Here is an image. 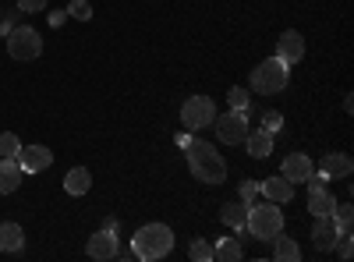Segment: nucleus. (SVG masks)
I'll return each instance as SVG.
<instances>
[{"mask_svg": "<svg viewBox=\"0 0 354 262\" xmlns=\"http://www.w3.org/2000/svg\"><path fill=\"white\" fill-rule=\"evenodd\" d=\"M85 252H88V259H100V262L113 259V255H117V230H106V227L96 230V234L88 238Z\"/></svg>", "mask_w": 354, "mask_h": 262, "instance_id": "9d476101", "label": "nucleus"}, {"mask_svg": "<svg viewBox=\"0 0 354 262\" xmlns=\"http://www.w3.org/2000/svg\"><path fill=\"white\" fill-rule=\"evenodd\" d=\"M259 191L266 195V202H277V206H287V202L294 198V185L283 178V174H280V178H266L259 185Z\"/></svg>", "mask_w": 354, "mask_h": 262, "instance_id": "ddd939ff", "label": "nucleus"}, {"mask_svg": "<svg viewBox=\"0 0 354 262\" xmlns=\"http://www.w3.org/2000/svg\"><path fill=\"white\" fill-rule=\"evenodd\" d=\"M273 259H277V262H298V259H301L298 241H294V238H283V234H277V238H273Z\"/></svg>", "mask_w": 354, "mask_h": 262, "instance_id": "412c9836", "label": "nucleus"}, {"mask_svg": "<svg viewBox=\"0 0 354 262\" xmlns=\"http://www.w3.org/2000/svg\"><path fill=\"white\" fill-rule=\"evenodd\" d=\"M312 170H315V167H312V160H308L305 153H290V156L283 160V170H280V174H283L290 185H301V181L312 178Z\"/></svg>", "mask_w": 354, "mask_h": 262, "instance_id": "f8f14e48", "label": "nucleus"}, {"mask_svg": "<svg viewBox=\"0 0 354 262\" xmlns=\"http://www.w3.org/2000/svg\"><path fill=\"white\" fill-rule=\"evenodd\" d=\"M245 145H248V153H252L255 160H266V156L273 153V135H270V131H248Z\"/></svg>", "mask_w": 354, "mask_h": 262, "instance_id": "aec40b11", "label": "nucleus"}, {"mask_svg": "<svg viewBox=\"0 0 354 262\" xmlns=\"http://www.w3.org/2000/svg\"><path fill=\"white\" fill-rule=\"evenodd\" d=\"M170 252H174V230L167 223H145V227L135 230V238H131V255L135 259L156 262Z\"/></svg>", "mask_w": 354, "mask_h": 262, "instance_id": "f03ea898", "label": "nucleus"}, {"mask_svg": "<svg viewBox=\"0 0 354 262\" xmlns=\"http://www.w3.org/2000/svg\"><path fill=\"white\" fill-rule=\"evenodd\" d=\"M333 206H337L333 191H326V188H308V213H312V216H330Z\"/></svg>", "mask_w": 354, "mask_h": 262, "instance_id": "dca6fc26", "label": "nucleus"}, {"mask_svg": "<svg viewBox=\"0 0 354 262\" xmlns=\"http://www.w3.org/2000/svg\"><path fill=\"white\" fill-rule=\"evenodd\" d=\"M68 18L88 21V18H93V4H88V0H71V4H68Z\"/></svg>", "mask_w": 354, "mask_h": 262, "instance_id": "a878e982", "label": "nucleus"}, {"mask_svg": "<svg viewBox=\"0 0 354 262\" xmlns=\"http://www.w3.org/2000/svg\"><path fill=\"white\" fill-rule=\"evenodd\" d=\"M277 57H280L287 68L298 64V61H305V36L294 32V28H287V32L277 39Z\"/></svg>", "mask_w": 354, "mask_h": 262, "instance_id": "6e6552de", "label": "nucleus"}, {"mask_svg": "<svg viewBox=\"0 0 354 262\" xmlns=\"http://www.w3.org/2000/svg\"><path fill=\"white\" fill-rule=\"evenodd\" d=\"M227 103H230V110H248V89L245 85H234L227 93Z\"/></svg>", "mask_w": 354, "mask_h": 262, "instance_id": "393cba45", "label": "nucleus"}, {"mask_svg": "<svg viewBox=\"0 0 354 262\" xmlns=\"http://www.w3.org/2000/svg\"><path fill=\"white\" fill-rule=\"evenodd\" d=\"M25 234H21V223H0V252H21Z\"/></svg>", "mask_w": 354, "mask_h": 262, "instance_id": "a211bd4d", "label": "nucleus"}, {"mask_svg": "<svg viewBox=\"0 0 354 262\" xmlns=\"http://www.w3.org/2000/svg\"><path fill=\"white\" fill-rule=\"evenodd\" d=\"M15 160L21 163L25 174H39V170H46V167L53 163V153L46 149V145H21Z\"/></svg>", "mask_w": 354, "mask_h": 262, "instance_id": "1a4fd4ad", "label": "nucleus"}, {"mask_svg": "<svg viewBox=\"0 0 354 262\" xmlns=\"http://www.w3.org/2000/svg\"><path fill=\"white\" fill-rule=\"evenodd\" d=\"M21 178H25V170L15 156H4L0 160V195H11L21 188Z\"/></svg>", "mask_w": 354, "mask_h": 262, "instance_id": "4468645a", "label": "nucleus"}, {"mask_svg": "<svg viewBox=\"0 0 354 262\" xmlns=\"http://www.w3.org/2000/svg\"><path fill=\"white\" fill-rule=\"evenodd\" d=\"M333 252H337L340 259H351V252H354V241H351V230H340V234H337V245H333Z\"/></svg>", "mask_w": 354, "mask_h": 262, "instance_id": "bb28decb", "label": "nucleus"}, {"mask_svg": "<svg viewBox=\"0 0 354 262\" xmlns=\"http://www.w3.org/2000/svg\"><path fill=\"white\" fill-rule=\"evenodd\" d=\"M216 121V103L209 96H188L185 106H181V124L188 131H198V128H209Z\"/></svg>", "mask_w": 354, "mask_h": 262, "instance_id": "423d86ee", "label": "nucleus"}, {"mask_svg": "<svg viewBox=\"0 0 354 262\" xmlns=\"http://www.w3.org/2000/svg\"><path fill=\"white\" fill-rule=\"evenodd\" d=\"M64 18H68V11H53L50 15V25H64Z\"/></svg>", "mask_w": 354, "mask_h": 262, "instance_id": "7c9ffc66", "label": "nucleus"}, {"mask_svg": "<svg viewBox=\"0 0 354 262\" xmlns=\"http://www.w3.org/2000/svg\"><path fill=\"white\" fill-rule=\"evenodd\" d=\"M0 15H4V11H0Z\"/></svg>", "mask_w": 354, "mask_h": 262, "instance_id": "2f4dec72", "label": "nucleus"}, {"mask_svg": "<svg viewBox=\"0 0 354 262\" xmlns=\"http://www.w3.org/2000/svg\"><path fill=\"white\" fill-rule=\"evenodd\" d=\"M185 156H188V167H192V174H195L198 181H205V185H223L227 163H223V156L216 153V145L202 142V138H188Z\"/></svg>", "mask_w": 354, "mask_h": 262, "instance_id": "f257e3e1", "label": "nucleus"}, {"mask_svg": "<svg viewBox=\"0 0 354 262\" xmlns=\"http://www.w3.org/2000/svg\"><path fill=\"white\" fill-rule=\"evenodd\" d=\"M351 170H354V160L347 153H326L322 156V174L333 181V178H351Z\"/></svg>", "mask_w": 354, "mask_h": 262, "instance_id": "2eb2a0df", "label": "nucleus"}, {"mask_svg": "<svg viewBox=\"0 0 354 262\" xmlns=\"http://www.w3.org/2000/svg\"><path fill=\"white\" fill-rule=\"evenodd\" d=\"M88 188H93V174H88L85 167L68 170V178H64V191H68V195H85Z\"/></svg>", "mask_w": 354, "mask_h": 262, "instance_id": "6ab92c4d", "label": "nucleus"}, {"mask_svg": "<svg viewBox=\"0 0 354 262\" xmlns=\"http://www.w3.org/2000/svg\"><path fill=\"white\" fill-rule=\"evenodd\" d=\"M188 259H195V262H213V245L202 241V238H195V241L188 245Z\"/></svg>", "mask_w": 354, "mask_h": 262, "instance_id": "5701e85b", "label": "nucleus"}, {"mask_svg": "<svg viewBox=\"0 0 354 262\" xmlns=\"http://www.w3.org/2000/svg\"><path fill=\"white\" fill-rule=\"evenodd\" d=\"M290 82V68L280 61V57H270V61H262L255 71H252V93L259 96H277L287 89Z\"/></svg>", "mask_w": 354, "mask_h": 262, "instance_id": "20e7f679", "label": "nucleus"}, {"mask_svg": "<svg viewBox=\"0 0 354 262\" xmlns=\"http://www.w3.org/2000/svg\"><path fill=\"white\" fill-rule=\"evenodd\" d=\"M18 149H21V138H18L15 131L0 135V156H18Z\"/></svg>", "mask_w": 354, "mask_h": 262, "instance_id": "b1692460", "label": "nucleus"}, {"mask_svg": "<svg viewBox=\"0 0 354 262\" xmlns=\"http://www.w3.org/2000/svg\"><path fill=\"white\" fill-rule=\"evenodd\" d=\"M245 252H241V245L234 241V238H220L216 245H213V259H220V262H238Z\"/></svg>", "mask_w": 354, "mask_h": 262, "instance_id": "4be33fe9", "label": "nucleus"}, {"mask_svg": "<svg viewBox=\"0 0 354 262\" xmlns=\"http://www.w3.org/2000/svg\"><path fill=\"white\" fill-rule=\"evenodd\" d=\"M337 234H340L337 220H333V216H319V223L312 227V245H315L319 252H333V245H337Z\"/></svg>", "mask_w": 354, "mask_h": 262, "instance_id": "9b49d317", "label": "nucleus"}, {"mask_svg": "<svg viewBox=\"0 0 354 262\" xmlns=\"http://www.w3.org/2000/svg\"><path fill=\"white\" fill-rule=\"evenodd\" d=\"M50 0H18V11L21 15H36V11H46Z\"/></svg>", "mask_w": 354, "mask_h": 262, "instance_id": "c85d7f7f", "label": "nucleus"}, {"mask_svg": "<svg viewBox=\"0 0 354 262\" xmlns=\"http://www.w3.org/2000/svg\"><path fill=\"white\" fill-rule=\"evenodd\" d=\"M8 53L15 57V61H36V57L43 53V39L32 25H15L8 32Z\"/></svg>", "mask_w": 354, "mask_h": 262, "instance_id": "39448f33", "label": "nucleus"}, {"mask_svg": "<svg viewBox=\"0 0 354 262\" xmlns=\"http://www.w3.org/2000/svg\"><path fill=\"white\" fill-rule=\"evenodd\" d=\"M213 128H216V135H220V142L223 145H245V138H248V113L245 110H230V113H220V121H213Z\"/></svg>", "mask_w": 354, "mask_h": 262, "instance_id": "0eeeda50", "label": "nucleus"}, {"mask_svg": "<svg viewBox=\"0 0 354 262\" xmlns=\"http://www.w3.org/2000/svg\"><path fill=\"white\" fill-rule=\"evenodd\" d=\"M248 206L252 202H227L220 209V220L230 227V230H245V220H248Z\"/></svg>", "mask_w": 354, "mask_h": 262, "instance_id": "f3484780", "label": "nucleus"}, {"mask_svg": "<svg viewBox=\"0 0 354 262\" xmlns=\"http://www.w3.org/2000/svg\"><path fill=\"white\" fill-rule=\"evenodd\" d=\"M280 128H283V118H280L277 110H266V113H262V131H270V135H277Z\"/></svg>", "mask_w": 354, "mask_h": 262, "instance_id": "cd10ccee", "label": "nucleus"}, {"mask_svg": "<svg viewBox=\"0 0 354 262\" xmlns=\"http://www.w3.org/2000/svg\"><path fill=\"white\" fill-rule=\"evenodd\" d=\"M255 191H259V185H255V181H245V185H241V202H252Z\"/></svg>", "mask_w": 354, "mask_h": 262, "instance_id": "c756f323", "label": "nucleus"}, {"mask_svg": "<svg viewBox=\"0 0 354 262\" xmlns=\"http://www.w3.org/2000/svg\"><path fill=\"white\" fill-rule=\"evenodd\" d=\"M245 230L259 241H273L277 234H283V213L277 209V202H262V206H248V220Z\"/></svg>", "mask_w": 354, "mask_h": 262, "instance_id": "7ed1b4c3", "label": "nucleus"}]
</instances>
